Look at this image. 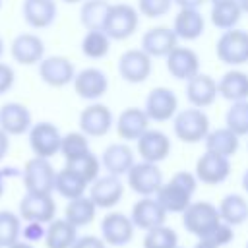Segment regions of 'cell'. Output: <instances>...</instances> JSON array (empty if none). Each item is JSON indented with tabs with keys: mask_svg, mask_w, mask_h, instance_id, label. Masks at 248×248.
<instances>
[{
	"mask_svg": "<svg viewBox=\"0 0 248 248\" xmlns=\"http://www.w3.org/2000/svg\"><path fill=\"white\" fill-rule=\"evenodd\" d=\"M198 188V178L194 172L178 170L170 176V180L163 182L155 198L163 205L167 213H180L192 203V196Z\"/></svg>",
	"mask_w": 248,
	"mask_h": 248,
	"instance_id": "6da1fadb",
	"label": "cell"
},
{
	"mask_svg": "<svg viewBox=\"0 0 248 248\" xmlns=\"http://www.w3.org/2000/svg\"><path fill=\"white\" fill-rule=\"evenodd\" d=\"M211 126L209 116L203 108L188 107L174 114L172 118V132L174 136L184 143H200L207 138Z\"/></svg>",
	"mask_w": 248,
	"mask_h": 248,
	"instance_id": "7a4b0ae2",
	"label": "cell"
},
{
	"mask_svg": "<svg viewBox=\"0 0 248 248\" xmlns=\"http://www.w3.org/2000/svg\"><path fill=\"white\" fill-rule=\"evenodd\" d=\"M140 27V12L136 6L118 2L110 4L108 14L103 23V31L112 39V41H124L130 39Z\"/></svg>",
	"mask_w": 248,
	"mask_h": 248,
	"instance_id": "3957f363",
	"label": "cell"
},
{
	"mask_svg": "<svg viewBox=\"0 0 248 248\" xmlns=\"http://www.w3.org/2000/svg\"><path fill=\"white\" fill-rule=\"evenodd\" d=\"M221 223L219 207L213 205L211 202H192L184 211H182V225L184 229L200 238H205L217 225Z\"/></svg>",
	"mask_w": 248,
	"mask_h": 248,
	"instance_id": "277c9868",
	"label": "cell"
},
{
	"mask_svg": "<svg viewBox=\"0 0 248 248\" xmlns=\"http://www.w3.org/2000/svg\"><path fill=\"white\" fill-rule=\"evenodd\" d=\"M215 54L223 64L232 68L248 64V31L238 27L223 31L215 43Z\"/></svg>",
	"mask_w": 248,
	"mask_h": 248,
	"instance_id": "5b68a950",
	"label": "cell"
},
{
	"mask_svg": "<svg viewBox=\"0 0 248 248\" xmlns=\"http://www.w3.org/2000/svg\"><path fill=\"white\" fill-rule=\"evenodd\" d=\"M56 182V170L48 159L33 157L23 167V186L33 194H52Z\"/></svg>",
	"mask_w": 248,
	"mask_h": 248,
	"instance_id": "8992f818",
	"label": "cell"
},
{
	"mask_svg": "<svg viewBox=\"0 0 248 248\" xmlns=\"http://www.w3.org/2000/svg\"><path fill=\"white\" fill-rule=\"evenodd\" d=\"M151 60L153 58L147 52H143L141 48H128L120 54L116 70L126 83L138 85V83H143L151 76V70H153Z\"/></svg>",
	"mask_w": 248,
	"mask_h": 248,
	"instance_id": "52a82bcc",
	"label": "cell"
},
{
	"mask_svg": "<svg viewBox=\"0 0 248 248\" xmlns=\"http://www.w3.org/2000/svg\"><path fill=\"white\" fill-rule=\"evenodd\" d=\"M126 182L141 198V196H155L165 180L157 163L140 161V163H134V167L128 170Z\"/></svg>",
	"mask_w": 248,
	"mask_h": 248,
	"instance_id": "ba28073f",
	"label": "cell"
},
{
	"mask_svg": "<svg viewBox=\"0 0 248 248\" xmlns=\"http://www.w3.org/2000/svg\"><path fill=\"white\" fill-rule=\"evenodd\" d=\"M143 110L151 122H169L178 112V97L169 87H153L145 97Z\"/></svg>",
	"mask_w": 248,
	"mask_h": 248,
	"instance_id": "9c48e42d",
	"label": "cell"
},
{
	"mask_svg": "<svg viewBox=\"0 0 248 248\" xmlns=\"http://www.w3.org/2000/svg\"><path fill=\"white\" fill-rule=\"evenodd\" d=\"M78 124H79V130L87 138H103L112 130L114 116H112V110L107 105L91 103L79 112Z\"/></svg>",
	"mask_w": 248,
	"mask_h": 248,
	"instance_id": "30bf717a",
	"label": "cell"
},
{
	"mask_svg": "<svg viewBox=\"0 0 248 248\" xmlns=\"http://www.w3.org/2000/svg\"><path fill=\"white\" fill-rule=\"evenodd\" d=\"M62 134L52 122H37L29 128V147L35 157L50 159L60 153Z\"/></svg>",
	"mask_w": 248,
	"mask_h": 248,
	"instance_id": "8fae6325",
	"label": "cell"
},
{
	"mask_svg": "<svg viewBox=\"0 0 248 248\" xmlns=\"http://www.w3.org/2000/svg\"><path fill=\"white\" fill-rule=\"evenodd\" d=\"M136 151L140 155L141 161H147V163H161L165 161L170 151H172V143H170V138L163 132V130H157V128H147L140 140L136 141Z\"/></svg>",
	"mask_w": 248,
	"mask_h": 248,
	"instance_id": "7c38bea8",
	"label": "cell"
},
{
	"mask_svg": "<svg viewBox=\"0 0 248 248\" xmlns=\"http://www.w3.org/2000/svg\"><path fill=\"white\" fill-rule=\"evenodd\" d=\"M194 174L198 178V182L207 184V186H217L221 182H225L231 174V159L205 151L198 161H196V169Z\"/></svg>",
	"mask_w": 248,
	"mask_h": 248,
	"instance_id": "4fadbf2b",
	"label": "cell"
},
{
	"mask_svg": "<svg viewBox=\"0 0 248 248\" xmlns=\"http://www.w3.org/2000/svg\"><path fill=\"white\" fill-rule=\"evenodd\" d=\"M124 196V182L120 176L114 174H105L99 176L89 184V198L97 205V209H112L114 205L120 203Z\"/></svg>",
	"mask_w": 248,
	"mask_h": 248,
	"instance_id": "5bb4252c",
	"label": "cell"
},
{
	"mask_svg": "<svg viewBox=\"0 0 248 248\" xmlns=\"http://www.w3.org/2000/svg\"><path fill=\"white\" fill-rule=\"evenodd\" d=\"M56 215V203L50 194L27 192L19 202V217L27 223H50Z\"/></svg>",
	"mask_w": 248,
	"mask_h": 248,
	"instance_id": "9a60e30c",
	"label": "cell"
},
{
	"mask_svg": "<svg viewBox=\"0 0 248 248\" xmlns=\"http://www.w3.org/2000/svg\"><path fill=\"white\" fill-rule=\"evenodd\" d=\"M134 223L130 215L120 211H108L101 221V238L108 246H124L134 238Z\"/></svg>",
	"mask_w": 248,
	"mask_h": 248,
	"instance_id": "2e32d148",
	"label": "cell"
},
{
	"mask_svg": "<svg viewBox=\"0 0 248 248\" xmlns=\"http://www.w3.org/2000/svg\"><path fill=\"white\" fill-rule=\"evenodd\" d=\"M165 64H167V72L174 79H180V81H188L200 74V56L190 46L178 45L176 48H172L167 54Z\"/></svg>",
	"mask_w": 248,
	"mask_h": 248,
	"instance_id": "e0dca14e",
	"label": "cell"
},
{
	"mask_svg": "<svg viewBox=\"0 0 248 248\" xmlns=\"http://www.w3.org/2000/svg\"><path fill=\"white\" fill-rule=\"evenodd\" d=\"M72 85L78 97L85 101H97L108 91V78L101 68H83L76 72Z\"/></svg>",
	"mask_w": 248,
	"mask_h": 248,
	"instance_id": "ac0fdd59",
	"label": "cell"
},
{
	"mask_svg": "<svg viewBox=\"0 0 248 248\" xmlns=\"http://www.w3.org/2000/svg\"><path fill=\"white\" fill-rule=\"evenodd\" d=\"M167 215L169 213L163 209V205L159 203V200L155 196H141L132 205L130 219H132L136 229L149 231V229H155L159 225H165Z\"/></svg>",
	"mask_w": 248,
	"mask_h": 248,
	"instance_id": "d6986e66",
	"label": "cell"
},
{
	"mask_svg": "<svg viewBox=\"0 0 248 248\" xmlns=\"http://www.w3.org/2000/svg\"><path fill=\"white\" fill-rule=\"evenodd\" d=\"M186 99L190 103V107L196 108H207L211 107L217 97H219V87H217V79L211 78L209 74H198L192 79L186 81Z\"/></svg>",
	"mask_w": 248,
	"mask_h": 248,
	"instance_id": "ffe728a7",
	"label": "cell"
},
{
	"mask_svg": "<svg viewBox=\"0 0 248 248\" xmlns=\"http://www.w3.org/2000/svg\"><path fill=\"white\" fill-rule=\"evenodd\" d=\"M178 46V37L172 27H151L141 35L140 48L147 52L151 58H167V54Z\"/></svg>",
	"mask_w": 248,
	"mask_h": 248,
	"instance_id": "44dd1931",
	"label": "cell"
},
{
	"mask_svg": "<svg viewBox=\"0 0 248 248\" xmlns=\"http://www.w3.org/2000/svg\"><path fill=\"white\" fill-rule=\"evenodd\" d=\"M39 76L50 87H64L74 81L76 68L66 56H46L39 62Z\"/></svg>",
	"mask_w": 248,
	"mask_h": 248,
	"instance_id": "7402d4cb",
	"label": "cell"
},
{
	"mask_svg": "<svg viewBox=\"0 0 248 248\" xmlns=\"http://www.w3.org/2000/svg\"><path fill=\"white\" fill-rule=\"evenodd\" d=\"M149 116L145 114L143 108L140 107H128L124 108L116 120H114V128L120 140L124 141H138L140 136L149 128Z\"/></svg>",
	"mask_w": 248,
	"mask_h": 248,
	"instance_id": "603a6c76",
	"label": "cell"
},
{
	"mask_svg": "<svg viewBox=\"0 0 248 248\" xmlns=\"http://www.w3.org/2000/svg\"><path fill=\"white\" fill-rule=\"evenodd\" d=\"M136 163V155L134 149L128 145V141L122 143H110L105 147L103 155H101V165L108 174L114 176H126L128 170L134 167Z\"/></svg>",
	"mask_w": 248,
	"mask_h": 248,
	"instance_id": "cb8c5ba5",
	"label": "cell"
},
{
	"mask_svg": "<svg viewBox=\"0 0 248 248\" xmlns=\"http://www.w3.org/2000/svg\"><path fill=\"white\" fill-rule=\"evenodd\" d=\"M10 52H12V58L19 64H25V66L39 64L45 58V43L35 33H21L12 41Z\"/></svg>",
	"mask_w": 248,
	"mask_h": 248,
	"instance_id": "d4e9b609",
	"label": "cell"
},
{
	"mask_svg": "<svg viewBox=\"0 0 248 248\" xmlns=\"http://www.w3.org/2000/svg\"><path fill=\"white\" fill-rule=\"evenodd\" d=\"M172 31L178 41H198L205 31V19L196 8H178V14L172 21Z\"/></svg>",
	"mask_w": 248,
	"mask_h": 248,
	"instance_id": "484cf974",
	"label": "cell"
},
{
	"mask_svg": "<svg viewBox=\"0 0 248 248\" xmlns=\"http://www.w3.org/2000/svg\"><path fill=\"white\" fill-rule=\"evenodd\" d=\"M33 126L31 112L21 103H6L0 108V128L8 136H21Z\"/></svg>",
	"mask_w": 248,
	"mask_h": 248,
	"instance_id": "4316f807",
	"label": "cell"
},
{
	"mask_svg": "<svg viewBox=\"0 0 248 248\" xmlns=\"http://www.w3.org/2000/svg\"><path fill=\"white\" fill-rule=\"evenodd\" d=\"M21 12L27 25L33 29H45L54 23L58 8L54 0H23Z\"/></svg>",
	"mask_w": 248,
	"mask_h": 248,
	"instance_id": "83f0119b",
	"label": "cell"
},
{
	"mask_svg": "<svg viewBox=\"0 0 248 248\" xmlns=\"http://www.w3.org/2000/svg\"><path fill=\"white\" fill-rule=\"evenodd\" d=\"M217 87H219V97H223L229 103L246 101L248 99V74L244 70L232 68L217 79Z\"/></svg>",
	"mask_w": 248,
	"mask_h": 248,
	"instance_id": "f1b7e54d",
	"label": "cell"
},
{
	"mask_svg": "<svg viewBox=\"0 0 248 248\" xmlns=\"http://www.w3.org/2000/svg\"><path fill=\"white\" fill-rule=\"evenodd\" d=\"M203 143H205V151H211V153L231 159L232 155H236V151L240 147V138L227 126H221V128L209 130Z\"/></svg>",
	"mask_w": 248,
	"mask_h": 248,
	"instance_id": "f546056e",
	"label": "cell"
},
{
	"mask_svg": "<svg viewBox=\"0 0 248 248\" xmlns=\"http://www.w3.org/2000/svg\"><path fill=\"white\" fill-rule=\"evenodd\" d=\"M242 14L244 12H242L238 0L215 2V4H211V10H209V21L213 23V27H217L221 31H229L238 25Z\"/></svg>",
	"mask_w": 248,
	"mask_h": 248,
	"instance_id": "4dcf8cb0",
	"label": "cell"
},
{
	"mask_svg": "<svg viewBox=\"0 0 248 248\" xmlns=\"http://www.w3.org/2000/svg\"><path fill=\"white\" fill-rule=\"evenodd\" d=\"M78 240V227L66 219H52L45 232L46 248H72Z\"/></svg>",
	"mask_w": 248,
	"mask_h": 248,
	"instance_id": "1f68e13d",
	"label": "cell"
},
{
	"mask_svg": "<svg viewBox=\"0 0 248 248\" xmlns=\"http://www.w3.org/2000/svg\"><path fill=\"white\" fill-rule=\"evenodd\" d=\"M217 207H219L221 221L231 227H236L248 221V202L242 194H227Z\"/></svg>",
	"mask_w": 248,
	"mask_h": 248,
	"instance_id": "d6a6232c",
	"label": "cell"
},
{
	"mask_svg": "<svg viewBox=\"0 0 248 248\" xmlns=\"http://www.w3.org/2000/svg\"><path fill=\"white\" fill-rule=\"evenodd\" d=\"M95 215H97V205L93 203V200L89 196H79L76 200H70L64 209V219L70 221L78 229L93 223Z\"/></svg>",
	"mask_w": 248,
	"mask_h": 248,
	"instance_id": "836d02e7",
	"label": "cell"
},
{
	"mask_svg": "<svg viewBox=\"0 0 248 248\" xmlns=\"http://www.w3.org/2000/svg\"><path fill=\"white\" fill-rule=\"evenodd\" d=\"M87 188H89V184H87L78 172H74L72 169L64 167L62 170L56 172L54 190H56L62 198H66L68 202H70V200H76V198H79V196H85V190H87Z\"/></svg>",
	"mask_w": 248,
	"mask_h": 248,
	"instance_id": "e575fe53",
	"label": "cell"
},
{
	"mask_svg": "<svg viewBox=\"0 0 248 248\" xmlns=\"http://www.w3.org/2000/svg\"><path fill=\"white\" fill-rule=\"evenodd\" d=\"M110 2L108 0H83L79 8V21L87 31L103 29L105 17L108 14Z\"/></svg>",
	"mask_w": 248,
	"mask_h": 248,
	"instance_id": "d590c367",
	"label": "cell"
},
{
	"mask_svg": "<svg viewBox=\"0 0 248 248\" xmlns=\"http://www.w3.org/2000/svg\"><path fill=\"white\" fill-rule=\"evenodd\" d=\"M110 43L112 39L103 29L87 31L81 39V52L91 60H101L110 52Z\"/></svg>",
	"mask_w": 248,
	"mask_h": 248,
	"instance_id": "8d00e7d4",
	"label": "cell"
},
{
	"mask_svg": "<svg viewBox=\"0 0 248 248\" xmlns=\"http://www.w3.org/2000/svg\"><path fill=\"white\" fill-rule=\"evenodd\" d=\"M66 167L68 169H72L74 172H78L87 184H91L93 180H97L101 174V159L93 153V151H89V153H85V155H81V157H76V159H72V161H66Z\"/></svg>",
	"mask_w": 248,
	"mask_h": 248,
	"instance_id": "74e56055",
	"label": "cell"
},
{
	"mask_svg": "<svg viewBox=\"0 0 248 248\" xmlns=\"http://www.w3.org/2000/svg\"><path fill=\"white\" fill-rule=\"evenodd\" d=\"M225 126L232 130L238 138L248 136V99L231 103L225 112Z\"/></svg>",
	"mask_w": 248,
	"mask_h": 248,
	"instance_id": "f35d334b",
	"label": "cell"
},
{
	"mask_svg": "<svg viewBox=\"0 0 248 248\" xmlns=\"http://www.w3.org/2000/svg\"><path fill=\"white\" fill-rule=\"evenodd\" d=\"M91 147H89V138L78 130V132H68L62 136V143H60V153L66 161H72L76 157H81L85 153H89Z\"/></svg>",
	"mask_w": 248,
	"mask_h": 248,
	"instance_id": "ab89813d",
	"label": "cell"
},
{
	"mask_svg": "<svg viewBox=\"0 0 248 248\" xmlns=\"http://www.w3.org/2000/svg\"><path fill=\"white\" fill-rule=\"evenodd\" d=\"M176 246H178V234L174 229L167 225H159L155 229L145 231L143 248H176Z\"/></svg>",
	"mask_w": 248,
	"mask_h": 248,
	"instance_id": "60d3db41",
	"label": "cell"
},
{
	"mask_svg": "<svg viewBox=\"0 0 248 248\" xmlns=\"http://www.w3.org/2000/svg\"><path fill=\"white\" fill-rule=\"evenodd\" d=\"M21 232L19 215L12 211H0V248H8L17 242Z\"/></svg>",
	"mask_w": 248,
	"mask_h": 248,
	"instance_id": "b9f144b4",
	"label": "cell"
},
{
	"mask_svg": "<svg viewBox=\"0 0 248 248\" xmlns=\"http://www.w3.org/2000/svg\"><path fill=\"white\" fill-rule=\"evenodd\" d=\"M172 6H174L172 0H138V4H136L140 16H145L149 19H157V17L167 16Z\"/></svg>",
	"mask_w": 248,
	"mask_h": 248,
	"instance_id": "7bdbcfd3",
	"label": "cell"
},
{
	"mask_svg": "<svg viewBox=\"0 0 248 248\" xmlns=\"http://www.w3.org/2000/svg\"><path fill=\"white\" fill-rule=\"evenodd\" d=\"M232 229H234V227H231V225H227V223L221 221L205 238H200V240H209L211 244L223 248V246H227V244L234 238V231H232Z\"/></svg>",
	"mask_w": 248,
	"mask_h": 248,
	"instance_id": "ee69618b",
	"label": "cell"
},
{
	"mask_svg": "<svg viewBox=\"0 0 248 248\" xmlns=\"http://www.w3.org/2000/svg\"><path fill=\"white\" fill-rule=\"evenodd\" d=\"M45 232H46V229L43 227V223H27L23 229L25 242H37V240L45 238Z\"/></svg>",
	"mask_w": 248,
	"mask_h": 248,
	"instance_id": "f6af8a7d",
	"label": "cell"
},
{
	"mask_svg": "<svg viewBox=\"0 0 248 248\" xmlns=\"http://www.w3.org/2000/svg\"><path fill=\"white\" fill-rule=\"evenodd\" d=\"M14 79H16V74H14L12 66L0 62V95H4L14 85Z\"/></svg>",
	"mask_w": 248,
	"mask_h": 248,
	"instance_id": "bcb514c9",
	"label": "cell"
},
{
	"mask_svg": "<svg viewBox=\"0 0 248 248\" xmlns=\"http://www.w3.org/2000/svg\"><path fill=\"white\" fill-rule=\"evenodd\" d=\"M72 248H107V242L99 236L85 234V236H78V240L74 242Z\"/></svg>",
	"mask_w": 248,
	"mask_h": 248,
	"instance_id": "7dc6e473",
	"label": "cell"
},
{
	"mask_svg": "<svg viewBox=\"0 0 248 248\" xmlns=\"http://www.w3.org/2000/svg\"><path fill=\"white\" fill-rule=\"evenodd\" d=\"M8 149H10V136L0 128V161L6 157Z\"/></svg>",
	"mask_w": 248,
	"mask_h": 248,
	"instance_id": "c3c4849f",
	"label": "cell"
},
{
	"mask_svg": "<svg viewBox=\"0 0 248 248\" xmlns=\"http://www.w3.org/2000/svg\"><path fill=\"white\" fill-rule=\"evenodd\" d=\"M178 8H200V6H203L207 0H172Z\"/></svg>",
	"mask_w": 248,
	"mask_h": 248,
	"instance_id": "681fc988",
	"label": "cell"
},
{
	"mask_svg": "<svg viewBox=\"0 0 248 248\" xmlns=\"http://www.w3.org/2000/svg\"><path fill=\"white\" fill-rule=\"evenodd\" d=\"M194 248H219V246H215V244H211L209 240H198V244H196Z\"/></svg>",
	"mask_w": 248,
	"mask_h": 248,
	"instance_id": "f907efd6",
	"label": "cell"
},
{
	"mask_svg": "<svg viewBox=\"0 0 248 248\" xmlns=\"http://www.w3.org/2000/svg\"><path fill=\"white\" fill-rule=\"evenodd\" d=\"M240 184H242V190L248 194V169L242 172V178H240Z\"/></svg>",
	"mask_w": 248,
	"mask_h": 248,
	"instance_id": "816d5d0a",
	"label": "cell"
},
{
	"mask_svg": "<svg viewBox=\"0 0 248 248\" xmlns=\"http://www.w3.org/2000/svg\"><path fill=\"white\" fill-rule=\"evenodd\" d=\"M8 248H35V246H33L31 242H19V240H17V242H14V244L8 246Z\"/></svg>",
	"mask_w": 248,
	"mask_h": 248,
	"instance_id": "f5cc1de1",
	"label": "cell"
},
{
	"mask_svg": "<svg viewBox=\"0 0 248 248\" xmlns=\"http://www.w3.org/2000/svg\"><path fill=\"white\" fill-rule=\"evenodd\" d=\"M238 4H240V8H242V12L248 14V0H238Z\"/></svg>",
	"mask_w": 248,
	"mask_h": 248,
	"instance_id": "db71d44e",
	"label": "cell"
},
{
	"mask_svg": "<svg viewBox=\"0 0 248 248\" xmlns=\"http://www.w3.org/2000/svg\"><path fill=\"white\" fill-rule=\"evenodd\" d=\"M2 192H4V172L0 170V196H2Z\"/></svg>",
	"mask_w": 248,
	"mask_h": 248,
	"instance_id": "11a10c76",
	"label": "cell"
},
{
	"mask_svg": "<svg viewBox=\"0 0 248 248\" xmlns=\"http://www.w3.org/2000/svg\"><path fill=\"white\" fill-rule=\"evenodd\" d=\"M62 2H66V4H78V2H83V0H62Z\"/></svg>",
	"mask_w": 248,
	"mask_h": 248,
	"instance_id": "9f6ffc18",
	"label": "cell"
},
{
	"mask_svg": "<svg viewBox=\"0 0 248 248\" xmlns=\"http://www.w3.org/2000/svg\"><path fill=\"white\" fill-rule=\"evenodd\" d=\"M2 54H4V41L0 39V56H2Z\"/></svg>",
	"mask_w": 248,
	"mask_h": 248,
	"instance_id": "6f0895ef",
	"label": "cell"
},
{
	"mask_svg": "<svg viewBox=\"0 0 248 248\" xmlns=\"http://www.w3.org/2000/svg\"><path fill=\"white\" fill-rule=\"evenodd\" d=\"M211 4H215V2H225V0H209Z\"/></svg>",
	"mask_w": 248,
	"mask_h": 248,
	"instance_id": "680465c9",
	"label": "cell"
},
{
	"mask_svg": "<svg viewBox=\"0 0 248 248\" xmlns=\"http://www.w3.org/2000/svg\"><path fill=\"white\" fill-rule=\"evenodd\" d=\"M244 248H248V242H246V246H244Z\"/></svg>",
	"mask_w": 248,
	"mask_h": 248,
	"instance_id": "91938a15",
	"label": "cell"
},
{
	"mask_svg": "<svg viewBox=\"0 0 248 248\" xmlns=\"http://www.w3.org/2000/svg\"><path fill=\"white\" fill-rule=\"evenodd\" d=\"M176 248H180V246H176Z\"/></svg>",
	"mask_w": 248,
	"mask_h": 248,
	"instance_id": "94428289",
	"label": "cell"
},
{
	"mask_svg": "<svg viewBox=\"0 0 248 248\" xmlns=\"http://www.w3.org/2000/svg\"><path fill=\"white\" fill-rule=\"evenodd\" d=\"M246 149H248V145H246Z\"/></svg>",
	"mask_w": 248,
	"mask_h": 248,
	"instance_id": "6125c7cd",
	"label": "cell"
}]
</instances>
